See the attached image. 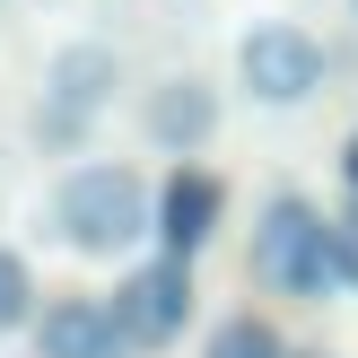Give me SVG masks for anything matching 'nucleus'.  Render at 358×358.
<instances>
[{
    "instance_id": "1",
    "label": "nucleus",
    "mask_w": 358,
    "mask_h": 358,
    "mask_svg": "<svg viewBox=\"0 0 358 358\" xmlns=\"http://www.w3.org/2000/svg\"><path fill=\"white\" fill-rule=\"evenodd\" d=\"M52 236L70 245V254H122V245H140V236H157V192L140 184L131 166H70L62 184H52Z\"/></svg>"
},
{
    "instance_id": "2",
    "label": "nucleus",
    "mask_w": 358,
    "mask_h": 358,
    "mask_svg": "<svg viewBox=\"0 0 358 358\" xmlns=\"http://www.w3.org/2000/svg\"><path fill=\"white\" fill-rule=\"evenodd\" d=\"M254 280L280 297H332L341 289V262H332V219L297 192H280L254 227Z\"/></svg>"
},
{
    "instance_id": "3",
    "label": "nucleus",
    "mask_w": 358,
    "mask_h": 358,
    "mask_svg": "<svg viewBox=\"0 0 358 358\" xmlns=\"http://www.w3.org/2000/svg\"><path fill=\"white\" fill-rule=\"evenodd\" d=\"M114 87H122V52H114V44H62V52H52V70H44L35 140H44L52 157L79 149V140L96 131V114L114 105Z\"/></svg>"
},
{
    "instance_id": "4",
    "label": "nucleus",
    "mask_w": 358,
    "mask_h": 358,
    "mask_svg": "<svg viewBox=\"0 0 358 358\" xmlns=\"http://www.w3.org/2000/svg\"><path fill=\"white\" fill-rule=\"evenodd\" d=\"M324 79H332V52L315 44L306 27H289V17H271V27H245V44H236V87H245L254 105L289 114V105H306Z\"/></svg>"
},
{
    "instance_id": "5",
    "label": "nucleus",
    "mask_w": 358,
    "mask_h": 358,
    "mask_svg": "<svg viewBox=\"0 0 358 358\" xmlns=\"http://www.w3.org/2000/svg\"><path fill=\"white\" fill-rule=\"evenodd\" d=\"M114 315H122V332H131V350H166L175 332L192 324V262L157 254V262H140V271H122L114 280Z\"/></svg>"
},
{
    "instance_id": "6",
    "label": "nucleus",
    "mask_w": 358,
    "mask_h": 358,
    "mask_svg": "<svg viewBox=\"0 0 358 358\" xmlns=\"http://www.w3.org/2000/svg\"><path fill=\"white\" fill-rule=\"evenodd\" d=\"M35 358H131V332L105 297H52L35 315Z\"/></svg>"
},
{
    "instance_id": "7",
    "label": "nucleus",
    "mask_w": 358,
    "mask_h": 358,
    "mask_svg": "<svg viewBox=\"0 0 358 358\" xmlns=\"http://www.w3.org/2000/svg\"><path fill=\"white\" fill-rule=\"evenodd\" d=\"M140 122H149V140L166 157H192V149H210V131H219V87L210 79H157L149 105H140Z\"/></svg>"
},
{
    "instance_id": "8",
    "label": "nucleus",
    "mask_w": 358,
    "mask_h": 358,
    "mask_svg": "<svg viewBox=\"0 0 358 358\" xmlns=\"http://www.w3.org/2000/svg\"><path fill=\"white\" fill-rule=\"evenodd\" d=\"M210 236H219V175H201V166L175 157V175L157 184V245L192 262Z\"/></svg>"
},
{
    "instance_id": "9",
    "label": "nucleus",
    "mask_w": 358,
    "mask_h": 358,
    "mask_svg": "<svg viewBox=\"0 0 358 358\" xmlns=\"http://www.w3.org/2000/svg\"><path fill=\"white\" fill-rule=\"evenodd\" d=\"M201 358H289V350H280V332L262 324V315H227V324L210 332Z\"/></svg>"
},
{
    "instance_id": "10",
    "label": "nucleus",
    "mask_w": 358,
    "mask_h": 358,
    "mask_svg": "<svg viewBox=\"0 0 358 358\" xmlns=\"http://www.w3.org/2000/svg\"><path fill=\"white\" fill-rule=\"evenodd\" d=\"M27 315H35V280H27V262L0 245V332H17Z\"/></svg>"
},
{
    "instance_id": "11",
    "label": "nucleus",
    "mask_w": 358,
    "mask_h": 358,
    "mask_svg": "<svg viewBox=\"0 0 358 358\" xmlns=\"http://www.w3.org/2000/svg\"><path fill=\"white\" fill-rule=\"evenodd\" d=\"M332 262H341V289H358V201L332 219Z\"/></svg>"
},
{
    "instance_id": "12",
    "label": "nucleus",
    "mask_w": 358,
    "mask_h": 358,
    "mask_svg": "<svg viewBox=\"0 0 358 358\" xmlns=\"http://www.w3.org/2000/svg\"><path fill=\"white\" fill-rule=\"evenodd\" d=\"M341 175H350V192H358V140H350V157H341Z\"/></svg>"
},
{
    "instance_id": "13",
    "label": "nucleus",
    "mask_w": 358,
    "mask_h": 358,
    "mask_svg": "<svg viewBox=\"0 0 358 358\" xmlns=\"http://www.w3.org/2000/svg\"><path fill=\"white\" fill-rule=\"evenodd\" d=\"M289 358H324V350H289Z\"/></svg>"
}]
</instances>
